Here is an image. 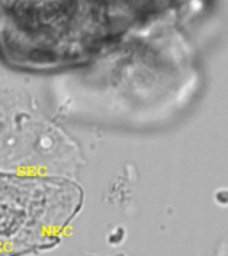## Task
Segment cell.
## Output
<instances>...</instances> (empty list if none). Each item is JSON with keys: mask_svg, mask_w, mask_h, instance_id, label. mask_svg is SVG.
<instances>
[{"mask_svg": "<svg viewBox=\"0 0 228 256\" xmlns=\"http://www.w3.org/2000/svg\"><path fill=\"white\" fill-rule=\"evenodd\" d=\"M79 203L74 184L0 174V256L52 247Z\"/></svg>", "mask_w": 228, "mask_h": 256, "instance_id": "obj_1", "label": "cell"}, {"mask_svg": "<svg viewBox=\"0 0 228 256\" xmlns=\"http://www.w3.org/2000/svg\"><path fill=\"white\" fill-rule=\"evenodd\" d=\"M84 256H103V255H84ZM112 256H123V255H112Z\"/></svg>", "mask_w": 228, "mask_h": 256, "instance_id": "obj_2", "label": "cell"}]
</instances>
